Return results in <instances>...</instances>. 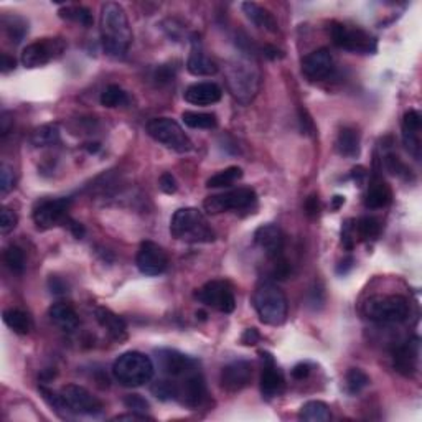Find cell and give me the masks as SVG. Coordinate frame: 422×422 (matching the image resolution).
Returning <instances> with one entry per match:
<instances>
[{"label":"cell","mask_w":422,"mask_h":422,"mask_svg":"<svg viewBox=\"0 0 422 422\" xmlns=\"http://www.w3.org/2000/svg\"><path fill=\"white\" fill-rule=\"evenodd\" d=\"M99 30L106 53L117 59L124 58L132 44V28L122 6L116 2L102 3Z\"/></svg>","instance_id":"1"},{"label":"cell","mask_w":422,"mask_h":422,"mask_svg":"<svg viewBox=\"0 0 422 422\" xmlns=\"http://www.w3.org/2000/svg\"><path fill=\"white\" fill-rule=\"evenodd\" d=\"M226 81L231 95L242 104H248L254 99L261 86L258 63L251 57L241 55L226 66Z\"/></svg>","instance_id":"2"},{"label":"cell","mask_w":422,"mask_h":422,"mask_svg":"<svg viewBox=\"0 0 422 422\" xmlns=\"http://www.w3.org/2000/svg\"><path fill=\"white\" fill-rule=\"evenodd\" d=\"M170 233L175 240L191 244L213 242L216 238L207 216L198 208H180L175 211L170 221Z\"/></svg>","instance_id":"3"},{"label":"cell","mask_w":422,"mask_h":422,"mask_svg":"<svg viewBox=\"0 0 422 422\" xmlns=\"http://www.w3.org/2000/svg\"><path fill=\"white\" fill-rule=\"evenodd\" d=\"M155 366L147 355L140 352H126L114 361L113 376L119 385L139 387L152 381Z\"/></svg>","instance_id":"4"},{"label":"cell","mask_w":422,"mask_h":422,"mask_svg":"<svg viewBox=\"0 0 422 422\" xmlns=\"http://www.w3.org/2000/svg\"><path fill=\"white\" fill-rule=\"evenodd\" d=\"M253 305L258 312L259 320L266 325H282L287 318V297L272 282H262L256 287Z\"/></svg>","instance_id":"5"},{"label":"cell","mask_w":422,"mask_h":422,"mask_svg":"<svg viewBox=\"0 0 422 422\" xmlns=\"http://www.w3.org/2000/svg\"><path fill=\"white\" fill-rule=\"evenodd\" d=\"M363 314L372 322L390 325L409 317V302L403 296H376L366 300Z\"/></svg>","instance_id":"6"},{"label":"cell","mask_w":422,"mask_h":422,"mask_svg":"<svg viewBox=\"0 0 422 422\" xmlns=\"http://www.w3.org/2000/svg\"><path fill=\"white\" fill-rule=\"evenodd\" d=\"M147 132L153 140L162 144L164 147L178 153H186L193 151L191 142L185 131L177 121L170 117H155L147 124Z\"/></svg>","instance_id":"7"},{"label":"cell","mask_w":422,"mask_h":422,"mask_svg":"<svg viewBox=\"0 0 422 422\" xmlns=\"http://www.w3.org/2000/svg\"><path fill=\"white\" fill-rule=\"evenodd\" d=\"M330 35L335 46L352 51V53L374 55L378 50L376 38L360 27H348L345 23L334 22L330 28Z\"/></svg>","instance_id":"8"},{"label":"cell","mask_w":422,"mask_h":422,"mask_svg":"<svg viewBox=\"0 0 422 422\" xmlns=\"http://www.w3.org/2000/svg\"><path fill=\"white\" fill-rule=\"evenodd\" d=\"M63 411L73 412L78 416H101L104 406L95 394L79 385H66L59 390Z\"/></svg>","instance_id":"9"},{"label":"cell","mask_w":422,"mask_h":422,"mask_svg":"<svg viewBox=\"0 0 422 422\" xmlns=\"http://www.w3.org/2000/svg\"><path fill=\"white\" fill-rule=\"evenodd\" d=\"M195 298L200 304L218 310L221 314H231L236 309V298L231 284L226 280H210L195 292Z\"/></svg>","instance_id":"10"},{"label":"cell","mask_w":422,"mask_h":422,"mask_svg":"<svg viewBox=\"0 0 422 422\" xmlns=\"http://www.w3.org/2000/svg\"><path fill=\"white\" fill-rule=\"evenodd\" d=\"M256 198H258V195L253 189L242 186V189L211 195L203 202V208L210 215H220V213L229 210H246L256 203Z\"/></svg>","instance_id":"11"},{"label":"cell","mask_w":422,"mask_h":422,"mask_svg":"<svg viewBox=\"0 0 422 422\" xmlns=\"http://www.w3.org/2000/svg\"><path fill=\"white\" fill-rule=\"evenodd\" d=\"M65 50L66 44L61 38H41L25 46L20 59L25 68H40L61 57Z\"/></svg>","instance_id":"12"},{"label":"cell","mask_w":422,"mask_h":422,"mask_svg":"<svg viewBox=\"0 0 422 422\" xmlns=\"http://www.w3.org/2000/svg\"><path fill=\"white\" fill-rule=\"evenodd\" d=\"M155 361L165 378L178 379L198 370V361L172 348H160L155 352Z\"/></svg>","instance_id":"13"},{"label":"cell","mask_w":422,"mask_h":422,"mask_svg":"<svg viewBox=\"0 0 422 422\" xmlns=\"http://www.w3.org/2000/svg\"><path fill=\"white\" fill-rule=\"evenodd\" d=\"M173 381L177 385V403L183 404V406L197 409L207 399V381H204L200 370H195V372L186 374V376L173 379Z\"/></svg>","instance_id":"14"},{"label":"cell","mask_w":422,"mask_h":422,"mask_svg":"<svg viewBox=\"0 0 422 422\" xmlns=\"http://www.w3.org/2000/svg\"><path fill=\"white\" fill-rule=\"evenodd\" d=\"M71 198L41 200L33 208V221L38 229H51L55 226L66 223Z\"/></svg>","instance_id":"15"},{"label":"cell","mask_w":422,"mask_h":422,"mask_svg":"<svg viewBox=\"0 0 422 422\" xmlns=\"http://www.w3.org/2000/svg\"><path fill=\"white\" fill-rule=\"evenodd\" d=\"M135 264H137V269L142 272L144 276L155 277L167 271L169 258L164 248L157 244V242L144 241L140 242L139 246Z\"/></svg>","instance_id":"16"},{"label":"cell","mask_w":422,"mask_h":422,"mask_svg":"<svg viewBox=\"0 0 422 422\" xmlns=\"http://www.w3.org/2000/svg\"><path fill=\"white\" fill-rule=\"evenodd\" d=\"M253 378V365L246 360H236L221 370V387L229 393L244 390Z\"/></svg>","instance_id":"17"},{"label":"cell","mask_w":422,"mask_h":422,"mask_svg":"<svg viewBox=\"0 0 422 422\" xmlns=\"http://www.w3.org/2000/svg\"><path fill=\"white\" fill-rule=\"evenodd\" d=\"M334 71V57L327 48L315 50L302 59V73L309 81H322Z\"/></svg>","instance_id":"18"},{"label":"cell","mask_w":422,"mask_h":422,"mask_svg":"<svg viewBox=\"0 0 422 422\" xmlns=\"http://www.w3.org/2000/svg\"><path fill=\"white\" fill-rule=\"evenodd\" d=\"M262 360L266 361L264 365V370L261 373V393L266 399L277 398L279 394H282L285 381H284V374L277 368L274 363V358H272L271 353L261 352Z\"/></svg>","instance_id":"19"},{"label":"cell","mask_w":422,"mask_h":422,"mask_svg":"<svg viewBox=\"0 0 422 422\" xmlns=\"http://www.w3.org/2000/svg\"><path fill=\"white\" fill-rule=\"evenodd\" d=\"M254 242L261 248L271 259L282 256L284 249V233L277 224H262L256 229Z\"/></svg>","instance_id":"20"},{"label":"cell","mask_w":422,"mask_h":422,"mask_svg":"<svg viewBox=\"0 0 422 422\" xmlns=\"http://www.w3.org/2000/svg\"><path fill=\"white\" fill-rule=\"evenodd\" d=\"M393 363L396 372L404 376H414L419 363V338L407 340L393 352Z\"/></svg>","instance_id":"21"},{"label":"cell","mask_w":422,"mask_h":422,"mask_svg":"<svg viewBox=\"0 0 422 422\" xmlns=\"http://www.w3.org/2000/svg\"><path fill=\"white\" fill-rule=\"evenodd\" d=\"M421 127L422 116L419 111H407L403 117V142L404 146H406L407 152L411 153L416 160L421 159Z\"/></svg>","instance_id":"22"},{"label":"cell","mask_w":422,"mask_h":422,"mask_svg":"<svg viewBox=\"0 0 422 422\" xmlns=\"http://www.w3.org/2000/svg\"><path fill=\"white\" fill-rule=\"evenodd\" d=\"M221 96H223L221 88L216 83H210V81L191 84L183 93V99L191 106H211L218 102Z\"/></svg>","instance_id":"23"},{"label":"cell","mask_w":422,"mask_h":422,"mask_svg":"<svg viewBox=\"0 0 422 422\" xmlns=\"http://www.w3.org/2000/svg\"><path fill=\"white\" fill-rule=\"evenodd\" d=\"M391 200H393V191H391L390 185L383 180V177L373 175V178L370 180L368 191H366L365 207L370 210H379V208L387 207Z\"/></svg>","instance_id":"24"},{"label":"cell","mask_w":422,"mask_h":422,"mask_svg":"<svg viewBox=\"0 0 422 422\" xmlns=\"http://www.w3.org/2000/svg\"><path fill=\"white\" fill-rule=\"evenodd\" d=\"M95 317L99 325L104 328L114 340H126L127 338V325L124 318L119 317L113 310L106 309V307H97L95 310Z\"/></svg>","instance_id":"25"},{"label":"cell","mask_w":422,"mask_h":422,"mask_svg":"<svg viewBox=\"0 0 422 422\" xmlns=\"http://www.w3.org/2000/svg\"><path fill=\"white\" fill-rule=\"evenodd\" d=\"M50 320L55 323L58 328H61L63 332H75L79 325V317L76 314V310L71 305L65 304V302H57L50 307L48 310Z\"/></svg>","instance_id":"26"},{"label":"cell","mask_w":422,"mask_h":422,"mask_svg":"<svg viewBox=\"0 0 422 422\" xmlns=\"http://www.w3.org/2000/svg\"><path fill=\"white\" fill-rule=\"evenodd\" d=\"M241 8L242 12H244V15L248 17L251 22H253L258 28H262L271 33L279 32V23H277L276 17L272 15L267 8H264L259 6V3L254 2H244L241 6Z\"/></svg>","instance_id":"27"},{"label":"cell","mask_w":422,"mask_h":422,"mask_svg":"<svg viewBox=\"0 0 422 422\" xmlns=\"http://www.w3.org/2000/svg\"><path fill=\"white\" fill-rule=\"evenodd\" d=\"M186 70L193 76H211L218 73V65L202 50V46L195 44L186 61Z\"/></svg>","instance_id":"28"},{"label":"cell","mask_w":422,"mask_h":422,"mask_svg":"<svg viewBox=\"0 0 422 422\" xmlns=\"http://www.w3.org/2000/svg\"><path fill=\"white\" fill-rule=\"evenodd\" d=\"M336 151L348 159H356L360 155V134L353 127H343L336 137Z\"/></svg>","instance_id":"29"},{"label":"cell","mask_w":422,"mask_h":422,"mask_svg":"<svg viewBox=\"0 0 422 422\" xmlns=\"http://www.w3.org/2000/svg\"><path fill=\"white\" fill-rule=\"evenodd\" d=\"M2 28L10 44H22L25 35L28 33V22L20 15H2Z\"/></svg>","instance_id":"30"},{"label":"cell","mask_w":422,"mask_h":422,"mask_svg":"<svg viewBox=\"0 0 422 422\" xmlns=\"http://www.w3.org/2000/svg\"><path fill=\"white\" fill-rule=\"evenodd\" d=\"M3 322L17 335H28L33 328V320L27 312L20 309L3 310Z\"/></svg>","instance_id":"31"},{"label":"cell","mask_w":422,"mask_h":422,"mask_svg":"<svg viewBox=\"0 0 422 422\" xmlns=\"http://www.w3.org/2000/svg\"><path fill=\"white\" fill-rule=\"evenodd\" d=\"M298 419L304 422H327L332 419L330 407L323 401H309L298 411Z\"/></svg>","instance_id":"32"},{"label":"cell","mask_w":422,"mask_h":422,"mask_svg":"<svg viewBox=\"0 0 422 422\" xmlns=\"http://www.w3.org/2000/svg\"><path fill=\"white\" fill-rule=\"evenodd\" d=\"M182 121L190 129H215L218 126L215 114L197 113V111H185L182 114Z\"/></svg>","instance_id":"33"},{"label":"cell","mask_w":422,"mask_h":422,"mask_svg":"<svg viewBox=\"0 0 422 422\" xmlns=\"http://www.w3.org/2000/svg\"><path fill=\"white\" fill-rule=\"evenodd\" d=\"M242 178V169L241 167H228L221 170L216 175H213L211 178H208L207 186L208 189H228L233 183Z\"/></svg>","instance_id":"34"},{"label":"cell","mask_w":422,"mask_h":422,"mask_svg":"<svg viewBox=\"0 0 422 422\" xmlns=\"http://www.w3.org/2000/svg\"><path fill=\"white\" fill-rule=\"evenodd\" d=\"M59 17L65 20H70V22L79 23L83 27H91L95 19H93L91 10L88 7L83 6H65L63 8H59Z\"/></svg>","instance_id":"35"},{"label":"cell","mask_w":422,"mask_h":422,"mask_svg":"<svg viewBox=\"0 0 422 422\" xmlns=\"http://www.w3.org/2000/svg\"><path fill=\"white\" fill-rule=\"evenodd\" d=\"M32 144L35 147H48L59 142V129L57 124H45L33 131Z\"/></svg>","instance_id":"36"},{"label":"cell","mask_w":422,"mask_h":422,"mask_svg":"<svg viewBox=\"0 0 422 422\" xmlns=\"http://www.w3.org/2000/svg\"><path fill=\"white\" fill-rule=\"evenodd\" d=\"M355 233L361 241H374L381 233V223L373 216H363L355 221Z\"/></svg>","instance_id":"37"},{"label":"cell","mask_w":422,"mask_h":422,"mask_svg":"<svg viewBox=\"0 0 422 422\" xmlns=\"http://www.w3.org/2000/svg\"><path fill=\"white\" fill-rule=\"evenodd\" d=\"M101 106L104 108H119V106H126L129 102L127 93L117 84H109L104 91L101 93Z\"/></svg>","instance_id":"38"},{"label":"cell","mask_w":422,"mask_h":422,"mask_svg":"<svg viewBox=\"0 0 422 422\" xmlns=\"http://www.w3.org/2000/svg\"><path fill=\"white\" fill-rule=\"evenodd\" d=\"M3 262L7 264V267L12 272H15V274H22L25 271V253L22 251V248H19V246L15 244L8 246L6 253H3Z\"/></svg>","instance_id":"39"},{"label":"cell","mask_w":422,"mask_h":422,"mask_svg":"<svg viewBox=\"0 0 422 422\" xmlns=\"http://www.w3.org/2000/svg\"><path fill=\"white\" fill-rule=\"evenodd\" d=\"M370 385V376L363 370L352 368L347 373V390L349 394H358Z\"/></svg>","instance_id":"40"},{"label":"cell","mask_w":422,"mask_h":422,"mask_svg":"<svg viewBox=\"0 0 422 422\" xmlns=\"http://www.w3.org/2000/svg\"><path fill=\"white\" fill-rule=\"evenodd\" d=\"M152 393L160 401H177V385L173 379L165 378L153 383Z\"/></svg>","instance_id":"41"},{"label":"cell","mask_w":422,"mask_h":422,"mask_svg":"<svg viewBox=\"0 0 422 422\" xmlns=\"http://www.w3.org/2000/svg\"><path fill=\"white\" fill-rule=\"evenodd\" d=\"M385 165L387 169V172H390L391 175H396V177H401V178H409V170L406 165L401 162V159L398 155H394V153H386L385 157Z\"/></svg>","instance_id":"42"},{"label":"cell","mask_w":422,"mask_h":422,"mask_svg":"<svg viewBox=\"0 0 422 422\" xmlns=\"http://www.w3.org/2000/svg\"><path fill=\"white\" fill-rule=\"evenodd\" d=\"M124 406L132 412H139V414H147V411L151 409V404L146 398H142L140 394H127L124 398Z\"/></svg>","instance_id":"43"},{"label":"cell","mask_w":422,"mask_h":422,"mask_svg":"<svg viewBox=\"0 0 422 422\" xmlns=\"http://www.w3.org/2000/svg\"><path fill=\"white\" fill-rule=\"evenodd\" d=\"M17 223H19L17 213L8 210V208H2V211H0V233L8 234L10 231H14Z\"/></svg>","instance_id":"44"},{"label":"cell","mask_w":422,"mask_h":422,"mask_svg":"<svg viewBox=\"0 0 422 422\" xmlns=\"http://www.w3.org/2000/svg\"><path fill=\"white\" fill-rule=\"evenodd\" d=\"M355 241H356L355 221L347 220L343 223V228H342V244H343V248L352 251L353 248H355Z\"/></svg>","instance_id":"45"},{"label":"cell","mask_w":422,"mask_h":422,"mask_svg":"<svg viewBox=\"0 0 422 422\" xmlns=\"http://www.w3.org/2000/svg\"><path fill=\"white\" fill-rule=\"evenodd\" d=\"M274 269H272V276H274V279L277 280H285L289 276L292 274V266L289 264V261L282 256H279V258L274 259Z\"/></svg>","instance_id":"46"},{"label":"cell","mask_w":422,"mask_h":422,"mask_svg":"<svg viewBox=\"0 0 422 422\" xmlns=\"http://www.w3.org/2000/svg\"><path fill=\"white\" fill-rule=\"evenodd\" d=\"M12 189H14V172L8 165H2L0 167V195L6 197Z\"/></svg>","instance_id":"47"},{"label":"cell","mask_w":422,"mask_h":422,"mask_svg":"<svg viewBox=\"0 0 422 422\" xmlns=\"http://www.w3.org/2000/svg\"><path fill=\"white\" fill-rule=\"evenodd\" d=\"M298 124H300V131L302 134L305 135H312L315 132V124H314V119L309 114V111L300 108L298 109Z\"/></svg>","instance_id":"48"},{"label":"cell","mask_w":422,"mask_h":422,"mask_svg":"<svg viewBox=\"0 0 422 422\" xmlns=\"http://www.w3.org/2000/svg\"><path fill=\"white\" fill-rule=\"evenodd\" d=\"M159 186L160 190L164 191V193L167 195H173L175 191L178 190V185H177V180H175V177L172 173H164L160 177L159 180Z\"/></svg>","instance_id":"49"},{"label":"cell","mask_w":422,"mask_h":422,"mask_svg":"<svg viewBox=\"0 0 422 422\" xmlns=\"http://www.w3.org/2000/svg\"><path fill=\"white\" fill-rule=\"evenodd\" d=\"M304 208L305 215L309 216V218H317V216L320 215V202H318L317 195H310V197L307 198Z\"/></svg>","instance_id":"50"},{"label":"cell","mask_w":422,"mask_h":422,"mask_svg":"<svg viewBox=\"0 0 422 422\" xmlns=\"http://www.w3.org/2000/svg\"><path fill=\"white\" fill-rule=\"evenodd\" d=\"M48 287H50V292L55 294V296H61V294L68 292V284L61 279V277H58V276H51L50 277Z\"/></svg>","instance_id":"51"},{"label":"cell","mask_w":422,"mask_h":422,"mask_svg":"<svg viewBox=\"0 0 422 422\" xmlns=\"http://www.w3.org/2000/svg\"><path fill=\"white\" fill-rule=\"evenodd\" d=\"M261 342V334L258 332V328H246L244 334L241 335V343L246 347H254Z\"/></svg>","instance_id":"52"},{"label":"cell","mask_w":422,"mask_h":422,"mask_svg":"<svg viewBox=\"0 0 422 422\" xmlns=\"http://www.w3.org/2000/svg\"><path fill=\"white\" fill-rule=\"evenodd\" d=\"M310 372H312V366L309 363H297L292 368V378L297 379V381H304V379L309 378Z\"/></svg>","instance_id":"53"},{"label":"cell","mask_w":422,"mask_h":422,"mask_svg":"<svg viewBox=\"0 0 422 422\" xmlns=\"http://www.w3.org/2000/svg\"><path fill=\"white\" fill-rule=\"evenodd\" d=\"M12 126H14V117H12L10 113L3 111L2 116H0V135L6 137L8 132H10Z\"/></svg>","instance_id":"54"},{"label":"cell","mask_w":422,"mask_h":422,"mask_svg":"<svg viewBox=\"0 0 422 422\" xmlns=\"http://www.w3.org/2000/svg\"><path fill=\"white\" fill-rule=\"evenodd\" d=\"M65 224L68 226V229H70V231L73 233V236L76 238V240H83L84 234H86V229H84L83 224L78 223V221L71 220V218H68Z\"/></svg>","instance_id":"55"},{"label":"cell","mask_w":422,"mask_h":422,"mask_svg":"<svg viewBox=\"0 0 422 422\" xmlns=\"http://www.w3.org/2000/svg\"><path fill=\"white\" fill-rule=\"evenodd\" d=\"M15 66H17L15 58L10 57V55L3 53L2 55V63H0V71H2L3 75H7V73H10V71H14Z\"/></svg>","instance_id":"56"},{"label":"cell","mask_w":422,"mask_h":422,"mask_svg":"<svg viewBox=\"0 0 422 422\" xmlns=\"http://www.w3.org/2000/svg\"><path fill=\"white\" fill-rule=\"evenodd\" d=\"M113 421H153V417L147 414H139V412H132V414L116 416Z\"/></svg>","instance_id":"57"},{"label":"cell","mask_w":422,"mask_h":422,"mask_svg":"<svg viewBox=\"0 0 422 422\" xmlns=\"http://www.w3.org/2000/svg\"><path fill=\"white\" fill-rule=\"evenodd\" d=\"M353 264H355V259L353 258L343 259V261L338 264V267H336V274H340V276L348 274V272L353 269Z\"/></svg>","instance_id":"58"},{"label":"cell","mask_w":422,"mask_h":422,"mask_svg":"<svg viewBox=\"0 0 422 422\" xmlns=\"http://www.w3.org/2000/svg\"><path fill=\"white\" fill-rule=\"evenodd\" d=\"M353 178H355V182L358 183H363V178H366V170L363 167H356L353 169Z\"/></svg>","instance_id":"59"},{"label":"cell","mask_w":422,"mask_h":422,"mask_svg":"<svg viewBox=\"0 0 422 422\" xmlns=\"http://www.w3.org/2000/svg\"><path fill=\"white\" fill-rule=\"evenodd\" d=\"M264 55H266V57L272 58V59L282 57V53H280V51L277 50V48H274V46H266V48H264Z\"/></svg>","instance_id":"60"},{"label":"cell","mask_w":422,"mask_h":422,"mask_svg":"<svg viewBox=\"0 0 422 422\" xmlns=\"http://www.w3.org/2000/svg\"><path fill=\"white\" fill-rule=\"evenodd\" d=\"M345 203V197H342V195H335L334 198H332V208L334 210H340V208L343 207Z\"/></svg>","instance_id":"61"},{"label":"cell","mask_w":422,"mask_h":422,"mask_svg":"<svg viewBox=\"0 0 422 422\" xmlns=\"http://www.w3.org/2000/svg\"><path fill=\"white\" fill-rule=\"evenodd\" d=\"M101 148V146L97 142H95V144H89V147H88V152H91V153H95V152H97Z\"/></svg>","instance_id":"62"}]
</instances>
